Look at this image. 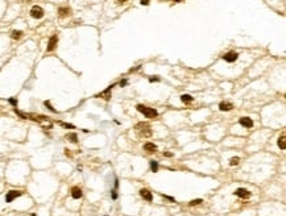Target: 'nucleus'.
<instances>
[{"instance_id":"1","label":"nucleus","mask_w":286,"mask_h":216,"mask_svg":"<svg viewBox=\"0 0 286 216\" xmlns=\"http://www.w3.org/2000/svg\"><path fill=\"white\" fill-rule=\"evenodd\" d=\"M136 108H137L138 112H141L145 117H148V119H153V117H156V116L158 115V112H157L154 108H149V107L143 105V104H138Z\"/></svg>"},{"instance_id":"2","label":"nucleus","mask_w":286,"mask_h":216,"mask_svg":"<svg viewBox=\"0 0 286 216\" xmlns=\"http://www.w3.org/2000/svg\"><path fill=\"white\" fill-rule=\"evenodd\" d=\"M30 17L33 18H42L44 15H45V12H44V9L40 7V5H33L32 8H30Z\"/></svg>"},{"instance_id":"3","label":"nucleus","mask_w":286,"mask_h":216,"mask_svg":"<svg viewBox=\"0 0 286 216\" xmlns=\"http://www.w3.org/2000/svg\"><path fill=\"white\" fill-rule=\"evenodd\" d=\"M21 195H23V191H20V190H11V191H8L6 195V202L11 203V202H13L16 198L21 196Z\"/></svg>"},{"instance_id":"4","label":"nucleus","mask_w":286,"mask_h":216,"mask_svg":"<svg viewBox=\"0 0 286 216\" xmlns=\"http://www.w3.org/2000/svg\"><path fill=\"white\" fill-rule=\"evenodd\" d=\"M136 131L140 134H143V137L150 136V128H149L148 124H138V125H136Z\"/></svg>"},{"instance_id":"5","label":"nucleus","mask_w":286,"mask_h":216,"mask_svg":"<svg viewBox=\"0 0 286 216\" xmlns=\"http://www.w3.org/2000/svg\"><path fill=\"white\" fill-rule=\"evenodd\" d=\"M233 194L236 195V196H239V198H241V199H248V198H251V192L248 191V190H245V188H237V190H235V192Z\"/></svg>"},{"instance_id":"6","label":"nucleus","mask_w":286,"mask_h":216,"mask_svg":"<svg viewBox=\"0 0 286 216\" xmlns=\"http://www.w3.org/2000/svg\"><path fill=\"white\" fill-rule=\"evenodd\" d=\"M237 58H239V54L236 52H228V53H225V54L223 55V59L227 61V62H230V63L235 62Z\"/></svg>"},{"instance_id":"7","label":"nucleus","mask_w":286,"mask_h":216,"mask_svg":"<svg viewBox=\"0 0 286 216\" xmlns=\"http://www.w3.org/2000/svg\"><path fill=\"white\" fill-rule=\"evenodd\" d=\"M57 42H58V37L54 34V36H52L50 37V40H49V44H48V52H53L54 49H56V46H57Z\"/></svg>"},{"instance_id":"8","label":"nucleus","mask_w":286,"mask_h":216,"mask_svg":"<svg viewBox=\"0 0 286 216\" xmlns=\"http://www.w3.org/2000/svg\"><path fill=\"white\" fill-rule=\"evenodd\" d=\"M140 195L143 196V199L146 200V202H152V200H153V195H152V192L149 191V190H146V188H141L140 190Z\"/></svg>"},{"instance_id":"9","label":"nucleus","mask_w":286,"mask_h":216,"mask_svg":"<svg viewBox=\"0 0 286 216\" xmlns=\"http://www.w3.org/2000/svg\"><path fill=\"white\" fill-rule=\"evenodd\" d=\"M239 123H240V125L245 126V128H252L253 126V121H252L251 117H241L239 120Z\"/></svg>"},{"instance_id":"10","label":"nucleus","mask_w":286,"mask_h":216,"mask_svg":"<svg viewBox=\"0 0 286 216\" xmlns=\"http://www.w3.org/2000/svg\"><path fill=\"white\" fill-rule=\"evenodd\" d=\"M71 13V9L69 7H59L58 8V16L59 17H66Z\"/></svg>"},{"instance_id":"11","label":"nucleus","mask_w":286,"mask_h":216,"mask_svg":"<svg viewBox=\"0 0 286 216\" xmlns=\"http://www.w3.org/2000/svg\"><path fill=\"white\" fill-rule=\"evenodd\" d=\"M82 190L79 188V187H73L71 188V196L74 198V199H79V198H82Z\"/></svg>"},{"instance_id":"12","label":"nucleus","mask_w":286,"mask_h":216,"mask_svg":"<svg viewBox=\"0 0 286 216\" xmlns=\"http://www.w3.org/2000/svg\"><path fill=\"white\" fill-rule=\"evenodd\" d=\"M144 150H146V152H149V153L156 152V150H157V146L153 144V142H146V144L144 145Z\"/></svg>"},{"instance_id":"13","label":"nucleus","mask_w":286,"mask_h":216,"mask_svg":"<svg viewBox=\"0 0 286 216\" xmlns=\"http://www.w3.org/2000/svg\"><path fill=\"white\" fill-rule=\"evenodd\" d=\"M219 108H220V111H231L233 108V105L231 104V103H225V102H223V103H220L219 104Z\"/></svg>"},{"instance_id":"14","label":"nucleus","mask_w":286,"mask_h":216,"mask_svg":"<svg viewBox=\"0 0 286 216\" xmlns=\"http://www.w3.org/2000/svg\"><path fill=\"white\" fill-rule=\"evenodd\" d=\"M278 146H280V149L285 150V148H286V140H285V133H282V134H281V137H280V138H278Z\"/></svg>"},{"instance_id":"15","label":"nucleus","mask_w":286,"mask_h":216,"mask_svg":"<svg viewBox=\"0 0 286 216\" xmlns=\"http://www.w3.org/2000/svg\"><path fill=\"white\" fill-rule=\"evenodd\" d=\"M181 100H182L183 103H193L194 97L191 96V95H187V94H183L182 96H181Z\"/></svg>"},{"instance_id":"16","label":"nucleus","mask_w":286,"mask_h":216,"mask_svg":"<svg viewBox=\"0 0 286 216\" xmlns=\"http://www.w3.org/2000/svg\"><path fill=\"white\" fill-rule=\"evenodd\" d=\"M66 138L69 140L70 142H73V144H77V142H78V137H77V134H75V133H70V134H67Z\"/></svg>"},{"instance_id":"17","label":"nucleus","mask_w":286,"mask_h":216,"mask_svg":"<svg viewBox=\"0 0 286 216\" xmlns=\"http://www.w3.org/2000/svg\"><path fill=\"white\" fill-rule=\"evenodd\" d=\"M11 36H12V38H13V40H19V38H21L23 32L21 30H13Z\"/></svg>"},{"instance_id":"18","label":"nucleus","mask_w":286,"mask_h":216,"mask_svg":"<svg viewBox=\"0 0 286 216\" xmlns=\"http://www.w3.org/2000/svg\"><path fill=\"white\" fill-rule=\"evenodd\" d=\"M150 169L153 173L158 171V163H157V161H150Z\"/></svg>"},{"instance_id":"19","label":"nucleus","mask_w":286,"mask_h":216,"mask_svg":"<svg viewBox=\"0 0 286 216\" xmlns=\"http://www.w3.org/2000/svg\"><path fill=\"white\" fill-rule=\"evenodd\" d=\"M112 87H114V86H109L108 88L106 90V91L102 92L100 96H104V99H109V97H111V96H109V92H111V88H112Z\"/></svg>"},{"instance_id":"20","label":"nucleus","mask_w":286,"mask_h":216,"mask_svg":"<svg viewBox=\"0 0 286 216\" xmlns=\"http://www.w3.org/2000/svg\"><path fill=\"white\" fill-rule=\"evenodd\" d=\"M239 162H240V158H239V157H232V158H231V161H230V165L231 166H236V165H239Z\"/></svg>"},{"instance_id":"21","label":"nucleus","mask_w":286,"mask_h":216,"mask_svg":"<svg viewBox=\"0 0 286 216\" xmlns=\"http://www.w3.org/2000/svg\"><path fill=\"white\" fill-rule=\"evenodd\" d=\"M202 202H203L202 199H194V200H191L189 204H190V205H196V204H201Z\"/></svg>"},{"instance_id":"22","label":"nucleus","mask_w":286,"mask_h":216,"mask_svg":"<svg viewBox=\"0 0 286 216\" xmlns=\"http://www.w3.org/2000/svg\"><path fill=\"white\" fill-rule=\"evenodd\" d=\"M128 0H115V3H116L117 5H121V4H125Z\"/></svg>"},{"instance_id":"23","label":"nucleus","mask_w":286,"mask_h":216,"mask_svg":"<svg viewBox=\"0 0 286 216\" xmlns=\"http://www.w3.org/2000/svg\"><path fill=\"white\" fill-rule=\"evenodd\" d=\"M162 196H164L165 199L170 200V202H174V203H175V199H174V198H172V196H166V195H162Z\"/></svg>"},{"instance_id":"24","label":"nucleus","mask_w":286,"mask_h":216,"mask_svg":"<svg viewBox=\"0 0 286 216\" xmlns=\"http://www.w3.org/2000/svg\"><path fill=\"white\" fill-rule=\"evenodd\" d=\"M141 4H143V5H148L149 4V0H141Z\"/></svg>"},{"instance_id":"25","label":"nucleus","mask_w":286,"mask_h":216,"mask_svg":"<svg viewBox=\"0 0 286 216\" xmlns=\"http://www.w3.org/2000/svg\"><path fill=\"white\" fill-rule=\"evenodd\" d=\"M112 199H117V194L115 191H112Z\"/></svg>"},{"instance_id":"26","label":"nucleus","mask_w":286,"mask_h":216,"mask_svg":"<svg viewBox=\"0 0 286 216\" xmlns=\"http://www.w3.org/2000/svg\"><path fill=\"white\" fill-rule=\"evenodd\" d=\"M164 155H165V157H172V153H170V152H166V153H164Z\"/></svg>"},{"instance_id":"27","label":"nucleus","mask_w":286,"mask_h":216,"mask_svg":"<svg viewBox=\"0 0 286 216\" xmlns=\"http://www.w3.org/2000/svg\"><path fill=\"white\" fill-rule=\"evenodd\" d=\"M149 80H150V82H157V80H160V78H149Z\"/></svg>"},{"instance_id":"28","label":"nucleus","mask_w":286,"mask_h":216,"mask_svg":"<svg viewBox=\"0 0 286 216\" xmlns=\"http://www.w3.org/2000/svg\"><path fill=\"white\" fill-rule=\"evenodd\" d=\"M125 84H127V80H121V82H120V86H121V87H124Z\"/></svg>"},{"instance_id":"29","label":"nucleus","mask_w":286,"mask_h":216,"mask_svg":"<svg viewBox=\"0 0 286 216\" xmlns=\"http://www.w3.org/2000/svg\"><path fill=\"white\" fill-rule=\"evenodd\" d=\"M115 187H116V188L119 187V181H117V179H115Z\"/></svg>"},{"instance_id":"30","label":"nucleus","mask_w":286,"mask_h":216,"mask_svg":"<svg viewBox=\"0 0 286 216\" xmlns=\"http://www.w3.org/2000/svg\"><path fill=\"white\" fill-rule=\"evenodd\" d=\"M24 1H30V0H24Z\"/></svg>"},{"instance_id":"31","label":"nucleus","mask_w":286,"mask_h":216,"mask_svg":"<svg viewBox=\"0 0 286 216\" xmlns=\"http://www.w3.org/2000/svg\"><path fill=\"white\" fill-rule=\"evenodd\" d=\"M174 1H181V0H174Z\"/></svg>"}]
</instances>
